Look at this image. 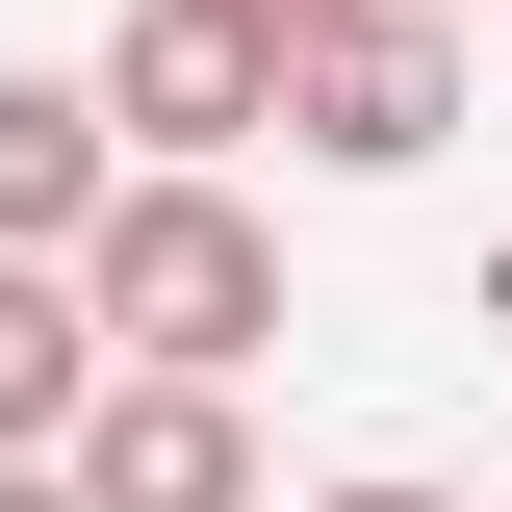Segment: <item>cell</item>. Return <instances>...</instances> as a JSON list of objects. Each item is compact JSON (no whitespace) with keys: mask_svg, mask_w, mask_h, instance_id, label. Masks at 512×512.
I'll use <instances>...</instances> for the list:
<instances>
[{"mask_svg":"<svg viewBox=\"0 0 512 512\" xmlns=\"http://www.w3.org/2000/svg\"><path fill=\"white\" fill-rule=\"evenodd\" d=\"M52 487L77 512H282V461H256V384H77Z\"/></svg>","mask_w":512,"mask_h":512,"instance_id":"cell-4","label":"cell"},{"mask_svg":"<svg viewBox=\"0 0 512 512\" xmlns=\"http://www.w3.org/2000/svg\"><path fill=\"white\" fill-rule=\"evenodd\" d=\"M282 512H461V487H410V461H359V487H282Z\"/></svg>","mask_w":512,"mask_h":512,"instance_id":"cell-7","label":"cell"},{"mask_svg":"<svg viewBox=\"0 0 512 512\" xmlns=\"http://www.w3.org/2000/svg\"><path fill=\"white\" fill-rule=\"evenodd\" d=\"M436 26H461V52H487V26H512V0H436Z\"/></svg>","mask_w":512,"mask_h":512,"instance_id":"cell-10","label":"cell"},{"mask_svg":"<svg viewBox=\"0 0 512 512\" xmlns=\"http://www.w3.org/2000/svg\"><path fill=\"white\" fill-rule=\"evenodd\" d=\"M205 26H256V52H308V26H359V0H205Z\"/></svg>","mask_w":512,"mask_h":512,"instance_id":"cell-8","label":"cell"},{"mask_svg":"<svg viewBox=\"0 0 512 512\" xmlns=\"http://www.w3.org/2000/svg\"><path fill=\"white\" fill-rule=\"evenodd\" d=\"M52 282H77V333H103V384H256V333H282L256 180H103V231H77Z\"/></svg>","mask_w":512,"mask_h":512,"instance_id":"cell-1","label":"cell"},{"mask_svg":"<svg viewBox=\"0 0 512 512\" xmlns=\"http://www.w3.org/2000/svg\"><path fill=\"white\" fill-rule=\"evenodd\" d=\"M77 384H103L77 282H52V256H0V461H52V436H77Z\"/></svg>","mask_w":512,"mask_h":512,"instance_id":"cell-6","label":"cell"},{"mask_svg":"<svg viewBox=\"0 0 512 512\" xmlns=\"http://www.w3.org/2000/svg\"><path fill=\"white\" fill-rule=\"evenodd\" d=\"M282 154H308V180H436V154H461V26H436V0L308 26V52H282Z\"/></svg>","mask_w":512,"mask_h":512,"instance_id":"cell-2","label":"cell"},{"mask_svg":"<svg viewBox=\"0 0 512 512\" xmlns=\"http://www.w3.org/2000/svg\"><path fill=\"white\" fill-rule=\"evenodd\" d=\"M103 180H128V154L77 128V77L0 52V256H77V231H103Z\"/></svg>","mask_w":512,"mask_h":512,"instance_id":"cell-5","label":"cell"},{"mask_svg":"<svg viewBox=\"0 0 512 512\" xmlns=\"http://www.w3.org/2000/svg\"><path fill=\"white\" fill-rule=\"evenodd\" d=\"M77 128H103L128 180H231L256 128H282V52H256V26H205V0H128L103 77H77Z\"/></svg>","mask_w":512,"mask_h":512,"instance_id":"cell-3","label":"cell"},{"mask_svg":"<svg viewBox=\"0 0 512 512\" xmlns=\"http://www.w3.org/2000/svg\"><path fill=\"white\" fill-rule=\"evenodd\" d=\"M0 512H77V487H52V461H0Z\"/></svg>","mask_w":512,"mask_h":512,"instance_id":"cell-9","label":"cell"}]
</instances>
